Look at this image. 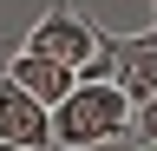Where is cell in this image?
<instances>
[{"instance_id": "1", "label": "cell", "mask_w": 157, "mask_h": 151, "mask_svg": "<svg viewBox=\"0 0 157 151\" xmlns=\"http://www.w3.org/2000/svg\"><path fill=\"white\" fill-rule=\"evenodd\" d=\"M131 131V99L111 79H78L52 105V151H92Z\"/></svg>"}, {"instance_id": "2", "label": "cell", "mask_w": 157, "mask_h": 151, "mask_svg": "<svg viewBox=\"0 0 157 151\" xmlns=\"http://www.w3.org/2000/svg\"><path fill=\"white\" fill-rule=\"evenodd\" d=\"M98 46H105V26L92 20V13H78V7H66V0H52L46 13H39V26L26 33V46L20 53H39V59H59V66H92L98 59Z\"/></svg>"}, {"instance_id": "3", "label": "cell", "mask_w": 157, "mask_h": 151, "mask_svg": "<svg viewBox=\"0 0 157 151\" xmlns=\"http://www.w3.org/2000/svg\"><path fill=\"white\" fill-rule=\"evenodd\" d=\"M105 53H111V85L131 105L157 92V26L151 33H105Z\"/></svg>"}, {"instance_id": "4", "label": "cell", "mask_w": 157, "mask_h": 151, "mask_svg": "<svg viewBox=\"0 0 157 151\" xmlns=\"http://www.w3.org/2000/svg\"><path fill=\"white\" fill-rule=\"evenodd\" d=\"M0 138L26 145V151H52V112L33 92H20L13 79H0Z\"/></svg>"}, {"instance_id": "5", "label": "cell", "mask_w": 157, "mask_h": 151, "mask_svg": "<svg viewBox=\"0 0 157 151\" xmlns=\"http://www.w3.org/2000/svg\"><path fill=\"white\" fill-rule=\"evenodd\" d=\"M7 79H13L20 92H33V99L52 112V105L78 85V72H72V66H59V59H39V53H20V59H7Z\"/></svg>"}, {"instance_id": "6", "label": "cell", "mask_w": 157, "mask_h": 151, "mask_svg": "<svg viewBox=\"0 0 157 151\" xmlns=\"http://www.w3.org/2000/svg\"><path fill=\"white\" fill-rule=\"evenodd\" d=\"M131 131H137V145H151V138H157V92L131 105Z\"/></svg>"}, {"instance_id": "7", "label": "cell", "mask_w": 157, "mask_h": 151, "mask_svg": "<svg viewBox=\"0 0 157 151\" xmlns=\"http://www.w3.org/2000/svg\"><path fill=\"white\" fill-rule=\"evenodd\" d=\"M0 151H26V145H7V138H0Z\"/></svg>"}, {"instance_id": "8", "label": "cell", "mask_w": 157, "mask_h": 151, "mask_svg": "<svg viewBox=\"0 0 157 151\" xmlns=\"http://www.w3.org/2000/svg\"><path fill=\"white\" fill-rule=\"evenodd\" d=\"M137 151H157V138H151V145H137Z\"/></svg>"}, {"instance_id": "9", "label": "cell", "mask_w": 157, "mask_h": 151, "mask_svg": "<svg viewBox=\"0 0 157 151\" xmlns=\"http://www.w3.org/2000/svg\"><path fill=\"white\" fill-rule=\"evenodd\" d=\"M151 7H157V0H151Z\"/></svg>"}]
</instances>
